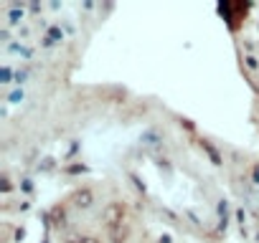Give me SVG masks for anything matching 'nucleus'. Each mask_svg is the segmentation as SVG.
<instances>
[{"label":"nucleus","instance_id":"1","mask_svg":"<svg viewBox=\"0 0 259 243\" xmlns=\"http://www.w3.org/2000/svg\"><path fill=\"white\" fill-rule=\"evenodd\" d=\"M254 182H259V165L254 167Z\"/></svg>","mask_w":259,"mask_h":243},{"label":"nucleus","instance_id":"2","mask_svg":"<svg viewBox=\"0 0 259 243\" xmlns=\"http://www.w3.org/2000/svg\"><path fill=\"white\" fill-rule=\"evenodd\" d=\"M79 243H99V241H94V238H84V241H79Z\"/></svg>","mask_w":259,"mask_h":243}]
</instances>
